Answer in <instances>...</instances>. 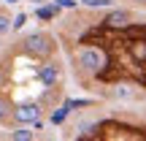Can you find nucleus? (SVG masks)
Wrapping results in <instances>:
<instances>
[{
	"instance_id": "nucleus-16",
	"label": "nucleus",
	"mask_w": 146,
	"mask_h": 141,
	"mask_svg": "<svg viewBox=\"0 0 146 141\" xmlns=\"http://www.w3.org/2000/svg\"><path fill=\"white\" fill-rule=\"evenodd\" d=\"M5 3H8V5H16V3H19V0H5Z\"/></svg>"
},
{
	"instance_id": "nucleus-15",
	"label": "nucleus",
	"mask_w": 146,
	"mask_h": 141,
	"mask_svg": "<svg viewBox=\"0 0 146 141\" xmlns=\"http://www.w3.org/2000/svg\"><path fill=\"white\" fill-rule=\"evenodd\" d=\"M5 33H11V16L0 14V35H5Z\"/></svg>"
},
{
	"instance_id": "nucleus-7",
	"label": "nucleus",
	"mask_w": 146,
	"mask_h": 141,
	"mask_svg": "<svg viewBox=\"0 0 146 141\" xmlns=\"http://www.w3.org/2000/svg\"><path fill=\"white\" fill-rule=\"evenodd\" d=\"M11 138H14V141H33V138H35V130H30L27 125H19V128L11 130Z\"/></svg>"
},
{
	"instance_id": "nucleus-11",
	"label": "nucleus",
	"mask_w": 146,
	"mask_h": 141,
	"mask_svg": "<svg viewBox=\"0 0 146 141\" xmlns=\"http://www.w3.org/2000/svg\"><path fill=\"white\" fill-rule=\"evenodd\" d=\"M114 98L130 100V98H133V87H125V84H122V87H116V90H114Z\"/></svg>"
},
{
	"instance_id": "nucleus-8",
	"label": "nucleus",
	"mask_w": 146,
	"mask_h": 141,
	"mask_svg": "<svg viewBox=\"0 0 146 141\" xmlns=\"http://www.w3.org/2000/svg\"><path fill=\"white\" fill-rule=\"evenodd\" d=\"M81 8H92V11H100V8H111L114 0H78Z\"/></svg>"
},
{
	"instance_id": "nucleus-14",
	"label": "nucleus",
	"mask_w": 146,
	"mask_h": 141,
	"mask_svg": "<svg viewBox=\"0 0 146 141\" xmlns=\"http://www.w3.org/2000/svg\"><path fill=\"white\" fill-rule=\"evenodd\" d=\"M54 5L65 8V11H73V8H78V0H54Z\"/></svg>"
},
{
	"instance_id": "nucleus-17",
	"label": "nucleus",
	"mask_w": 146,
	"mask_h": 141,
	"mask_svg": "<svg viewBox=\"0 0 146 141\" xmlns=\"http://www.w3.org/2000/svg\"><path fill=\"white\" fill-rule=\"evenodd\" d=\"M0 87H3V71H0Z\"/></svg>"
},
{
	"instance_id": "nucleus-18",
	"label": "nucleus",
	"mask_w": 146,
	"mask_h": 141,
	"mask_svg": "<svg viewBox=\"0 0 146 141\" xmlns=\"http://www.w3.org/2000/svg\"><path fill=\"white\" fill-rule=\"evenodd\" d=\"M135 3H141V5H146V0H135Z\"/></svg>"
},
{
	"instance_id": "nucleus-5",
	"label": "nucleus",
	"mask_w": 146,
	"mask_h": 141,
	"mask_svg": "<svg viewBox=\"0 0 146 141\" xmlns=\"http://www.w3.org/2000/svg\"><path fill=\"white\" fill-rule=\"evenodd\" d=\"M130 22H133V14L125 8H111L103 16V27H108V30H127Z\"/></svg>"
},
{
	"instance_id": "nucleus-13",
	"label": "nucleus",
	"mask_w": 146,
	"mask_h": 141,
	"mask_svg": "<svg viewBox=\"0 0 146 141\" xmlns=\"http://www.w3.org/2000/svg\"><path fill=\"white\" fill-rule=\"evenodd\" d=\"M25 25H27V14H16L14 19H11V30H22Z\"/></svg>"
},
{
	"instance_id": "nucleus-6",
	"label": "nucleus",
	"mask_w": 146,
	"mask_h": 141,
	"mask_svg": "<svg viewBox=\"0 0 146 141\" xmlns=\"http://www.w3.org/2000/svg\"><path fill=\"white\" fill-rule=\"evenodd\" d=\"M57 14H60V8H57L54 3H52V5H38V8H35V16H38L41 22H52Z\"/></svg>"
},
{
	"instance_id": "nucleus-1",
	"label": "nucleus",
	"mask_w": 146,
	"mask_h": 141,
	"mask_svg": "<svg viewBox=\"0 0 146 141\" xmlns=\"http://www.w3.org/2000/svg\"><path fill=\"white\" fill-rule=\"evenodd\" d=\"M106 65H108V54L103 52V49L98 46H81L76 49V68L89 73V76H98V73L106 71Z\"/></svg>"
},
{
	"instance_id": "nucleus-12",
	"label": "nucleus",
	"mask_w": 146,
	"mask_h": 141,
	"mask_svg": "<svg viewBox=\"0 0 146 141\" xmlns=\"http://www.w3.org/2000/svg\"><path fill=\"white\" fill-rule=\"evenodd\" d=\"M11 111H14V109H11V103L3 98V95H0V122H5V120H8V114H11Z\"/></svg>"
},
{
	"instance_id": "nucleus-4",
	"label": "nucleus",
	"mask_w": 146,
	"mask_h": 141,
	"mask_svg": "<svg viewBox=\"0 0 146 141\" xmlns=\"http://www.w3.org/2000/svg\"><path fill=\"white\" fill-rule=\"evenodd\" d=\"M35 79L43 84L46 90H54L60 84V79H62V71H60V65L57 63H52V60H46L43 65H38V71H35Z\"/></svg>"
},
{
	"instance_id": "nucleus-2",
	"label": "nucleus",
	"mask_w": 146,
	"mask_h": 141,
	"mask_svg": "<svg viewBox=\"0 0 146 141\" xmlns=\"http://www.w3.org/2000/svg\"><path fill=\"white\" fill-rule=\"evenodd\" d=\"M22 52L27 57H33V60H46V57L54 54V38L49 33H43V30H35L22 41Z\"/></svg>"
},
{
	"instance_id": "nucleus-9",
	"label": "nucleus",
	"mask_w": 146,
	"mask_h": 141,
	"mask_svg": "<svg viewBox=\"0 0 146 141\" xmlns=\"http://www.w3.org/2000/svg\"><path fill=\"white\" fill-rule=\"evenodd\" d=\"M68 114H70V109H68V106H57V109H54L52 111V125H62V122L65 120H68Z\"/></svg>"
},
{
	"instance_id": "nucleus-3",
	"label": "nucleus",
	"mask_w": 146,
	"mask_h": 141,
	"mask_svg": "<svg viewBox=\"0 0 146 141\" xmlns=\"http://www.w3.org/2000/svg\"><path fill=\"white\" fill-rule=\"evenodd\" d=\"M16 125H33V122L41 117V103L38 100H25V103H16L11 111Z\"/></svg>"
},
{
	"instance_id": "nucleus-10",
	"label": "nucleus",
	"mask_w": 146,
	"mask_h": 141,
	"mask_svg": "<svg viewBox=\"0 0 146 141\" xmlns=\"http://www.w3.org/2000/svg\"><path fill=\"white\" fill-rule=\"evenodd\" d=\"M98 128H103L100 122H78V138H87V136H92Z\"/></svg>"
}]
</instances>
